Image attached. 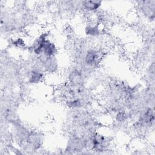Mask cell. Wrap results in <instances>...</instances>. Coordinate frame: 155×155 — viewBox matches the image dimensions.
Returning a JSON list of instances; mask_svg holds the SVG:
<instances>
[{
  "label": "cell",
  "mask_w": 155,
  "mask_h": 155,
  "mask_svg": "<svg viewBox=\"0 0 155 155\" xmlns=\"http://www.w3.org/2000/svg\"><path fill=\"white\" fill-rule=\"evenodd\" d=\"M99 58L98 51L94 49H90L87 51L84 57V61L87 65L92 67L97 64Z\"/></svg>",
  "instance_id": "277c9868"
},
{
  "label": "cell",
  "mask_w": 155,
  "mask_h": 155,
  "mask_svg": "<svg viewBox=\"0 0 155 155\" xmlns=\"http://www.w3.org/2000/svg\"><path fill=\"white\" fill-rule=\"evenodd\" d=\"M42 57L44 58L42 59V63L44 68L50 73H53L56 71L58 65L55 56L54 57H46L42 55Z\"/></svg>",
  "instance_id": "3957f363"
},
{
  "label": "cell",
  "mask_w": 155,
  "mask_h": 155,
  "mask_svg": "<svg viewBox=\"0 0 155 155\" xmlns=\"http://www.w3.org/2000/svg\"><path fill=\"white\" fill-rule=\"evenodd\" d=\"M43 76L42 72L39 70H34L31 72L29 76V82L31 84L39 83L42 79Z\"/></svg>",
  "instance_id": "8992f818"
},
{
  "label": "cell",
  "mask_w": 155,
  "mask_h": 155,
  "mask_svg": "<svg viewBox=\"0 0 155 155\" xmlns=\"http://www.w3.org/2000/svg\"><path fill=\"white\" fill-rule=\"evenodd\" d=\"M81 101L79 99H74L70 100L68 102V105L72 108H79L81 106Z\"/></svg>",
  "instance_id": "ba28073f"
},
{
  "label": "cell",
  "mask_w": 155,
  "mask_h": 155,
  "mask_svg": "<svg viewBox=\"0 0 155 155\" xmlns=\"http://www.w3.org/2000/svg\"><path fill=\"white\" fill-rule=\"evenodd\" d=\"M13 44L16 46H22L24 44V41L22 40V38H18V39L14 41V42H13Z\"/></svg>",
  "instance_id": "9c48e42d"
},
{
  "label": "cell",
  "mask_w": 155,
  "mask_h": 155,
  "mask_svg": "<svg viewBox=\"0 0 155 155\" xmlns=\"http://www.w3.org/2000/svg\"><path fill=\"white\" fill-rule=\"evenodd\" d=\"M85 33L91 36H96L100 35V29L97 25H88L85 28Z\"/></svg>",
  "instance_id": "52a82bcc"
},
{
  "label": "cell",
  "mask_w": 155,
  "mask_h": 155,
  "mask_svg": "<svg viewBox=\"0 0 155 155\" xmlns=\"http://www.w3.org/2000/svg\"><path fill=\"white\" fill-rule=\"evenodd\" d=\"M58 53V48L54 43L47 39L44 44L42 54L46 57H54Z\"/></svg>",
  "instance_id": "7a4b0ae2"
},
{
  "label": "cell",
  "mask_w": 155,
  "mask_h": 155,
  "mask_svg": "<svg viewBox=\"0 0 155 155\" xmlns=\"http://www.w3.org/2000/svg\"><path fill=\"white\" fill-rule=\"evenodd\" d=\"M102 4V2L101 1H82L81 2L82 8L87 12L96 11Z\"/></svg>",
  "instance_id": "5b68a950"
},
{
  "label": "cell",
  "mask_w": 155,
  "mask_h": 155,
  "mask_svg": "<svg viewBox=\"0 0 155 155\" xmlns=\"http://www.w3.org/2000/svg\"><path fill=\"white\" fill-rule=\"evenodd\" d=\"M142 4L141 6V11L143 15L148 19L154 21V10H155V1H141Z\"/></svg>",
  "instance_id": "6da1fadb"
}]
</instances>
